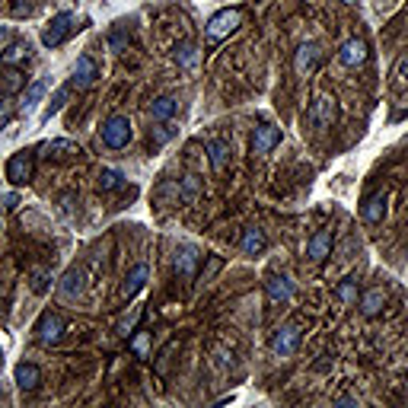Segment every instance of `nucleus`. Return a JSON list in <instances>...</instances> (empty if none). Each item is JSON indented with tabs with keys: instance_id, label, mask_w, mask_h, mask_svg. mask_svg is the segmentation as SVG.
Listing matches in <instances>:
<instances>
[{
	"instance_id": "1",
	"label": "nucleus",
	"mask_w": 408,
	"mask_h": 408,
	"mask_svg": "<svg viewBox=\"0 0 408 408\" xmlns=\"http://www.w3.org/2000/svg\"><path fill=\"white\" fill-rule=\"evenodd\" d=\"M239 22H242L239 10H221V13H214L208 20V29H204V35H208L211 45H217V42H223V39H230V35L239 29Z\"/></svg>"
},
{
	"instance_id": "2",
	"label": "nucleus",
	"mask_w": 408,
	"mask_h": 408,
	"mask_svg": "<svg viewBox=\"0 0 408 408\" xmlns=\"http://www.w3.org/2000/svg\"><path fill=\"white\" fill-rule=\"evenodd\" d=\"M128 140H131V121H128L125 115L105 118V125H103V144L112 147V150H121V147H128Z\"/></svg>"
},
{
	"instance_id": "3",
	"label": "nucleus",
	"mask_w": 408,
	"mask_h": 408,
	"mask_svg": "<svg viewBox=\"0 0 408 408\" xmlns=\"http://www.w3.org/2000/svg\"><path fill=\"white\" fill-rule=\"evenodd\" d=\"M297 345H300V325L284 322L275 332V338H271V354H275V357H291V354L297 351Z\"/></svg>"
},
{
	"instance_id": "4",
	"label": "nucleus",
	"mask_w": 408,
	"mask_h": 408,
	"mask_svg": "<svg viewBox=\"0 0 408 408\" xmlns=\"http://www.w3.org/2000/svg\"><path fill=\"white\" fill-rule=\"evenodd\" d=\"M64 335V319L58 316V312H42V319H39V325H35V338H39V345L51 348L58 345Z\"/></svg>"
},
{
	"instance_id": "5",
	"label": "nucleus",
	"mask_w": 408,
	"mask_h": 408,
	"mask_svg": "<svg viewBox=\"0 0 408 408\" xmlns=\"http://www.w3.org/2000/svg\"><path fill=\"white\" fill-rule=\"evenodd\" d=\"M70 29H74V16H70V13H58L55 20L42 29V45H45V48H58V45H61L64 39L70 35Z\"/></svg>"
},
{
	"instance_id": "6",
	"label": "nucleus",
	"mask_w": 408,
	"mask_h": 408,
	"mask_svg": "<svg viewBox=\"0 0 408 408\" xmlns=\"http://www.w3.org/2000/svg\"><path fill=\"white\" fill-rule=\"evenodd\" d=\"M32 166H35L32 150L13 153V157H10V163H7V179L13 182V185H26V182L32 179Z\"/></svg>"
},
{
	"instance_id": "7",
	"label": "nucleus",
	"mask_w": 408,
	"mask_h": 408,
	"mask_svg": "<svg viewBox=\"0 0 408 408\" xmlns=\"http://www.w3.org/2000/svg\"><path fill=\"white\" fill-rule=\"evenodd\" d=\"M198 262H201V252L195 249L192 242H182L179 249H176V275L182 281H192L198 275Z\"/></svg>"
},
{
	"instance_id": "8",
	"label": "nucleus",
	"mask_w": 408,
	"mask_h": 408,
	"mask_svg": "<svg viewBox=\"0 0 408 408\" xmlns=\"http://www.w3.org/2000/svg\"><path fill=\"white\" fill-rule=\"evenodd\" d=\"M96 77H99L96 61H93L90 55H84V58H77V64H74V77H70V86H74V90H90V86L96 84Z\"/></svg>"
},
{
	"instance_id": "9",
	"label": "nucleus",
	"mask_w": 408,
	"mask_h": 408,
	"mask_svg": "<svg viewBox=\"0 0 408 408\" xmlns=\"http://www.w3.org/2000/svg\"><path fill=\"white\" fill-rule=\"evenodd\" d=\"M277 140H281V131H277L275 125H268V121H262V125L252 131V153H256V157H265V153H271L277 147Z\"/></svg>"
},
{
	"instance_id": "10",
	"label": "nucleus",
	"mask_w": 408,
	"mask_h": 408,
	"mask_svg": "<svg viewBox=\"0 0 408 408\" xmlns=\"http://www.w3.org/2000/svg\"><path fill=\"white\" fill-rule=\"evenodd\" d=\"M265 297H268L271 303H287V300L294 297V281L287 275H271L268 281H265Z\"/></svg>"
},
{
	"instance_id": "11",
	"label": "nucleus",
	"mask_w": 408,
	"mask_h": 408,
	"mask_svg": "<svg viewBox=\"0 0 408 408\" xmlns=\"http://www.w3.org/2000/svg\"><path fill=\"white\" fill-rule=\"evenodd\" d=\"M319 61H322V48H319L316 42H306L297 48V55H294V70L297 74H310V70L319 67Z\"/></svg>"
},
{
	"instance_id": "12",
	"label": "nucleus",
	"mask_w": 408,
	"mask_h": 408,
	"mask_svg": "<svg viewBox=\"0 0 408 408\" xmlns=\"http://www.w3.org/2000/svg\"><path fill=\"white\" fill-rule=\"evenodd\" d=\"M306 118H310L316 128H329L335 121V99L332 96H319L316 103L310 105V112H306Z\"/></svg>"
},
{
	"instance_id": "13",
	"label": "nucleus",
	"mask_w": 408,
	"mask_h": 408,
	"mask_svg": "<svg viewBox=\"0 0 408 408\" xmlns=\"http://www.w3.org/2000/svg\"><path fill=\"white\" fill-rule=\"evenodd\" d=\"M367 55H370V51H367L364 39H348L338 48V61L345 64V67H360V64L367 61Z\"/></svg>"
},
{
	"instance_id": "14",
	"label": "nucleus",
	"mask_w": 408,
	"mask_h": 408,
	"mask_svg": "<svg viewBox=\"0 0 408 408\" xmlns=\"http://www.w3.org/2000/svg\"><path fill=\"white\" fill-rule=\"evenodd\" d=\"M306 256H310L312 262H325V258L332 256V233H329V230L312 233V239L306 242Z\"/></svg>"
},
{
	"instance_id": "15",
	"label": "nucleus",
	"mask_w": 408,
	"mask_h": 408,
	"mask_svg": "<svg viewBox=\"0 0 408 408\" xmlns=\"http://www.w3.org/2000/svg\"><path fill=\"white\" fill-rule=\"evenodd\" d=\"M29 55H32V45L29 42H10L7 48L0 51V64L4 67H20V64L29 61Z\"/></svg>"
},
{
	"instance_id": "16",
	"label": "nucleus",
	"mask_w": 408,
	"mask_h": 408,
	"mask_svg": "<svg viewBox=\"0 0 408 408\" xmlns=\"http://www.w3.org/2000/svg\"><path fill=\"white\" fill-rule=\"evenodd\" d=\"M16 386L22 389V393H35L39 389V383H42V370L35 364H16Z\"/></svg>"
},
{
	"instance_id": "17",
	"label": "nucleus",
	"mask_w": 408,
	"mask_h": 408,
	"mask_svg": "<svg viewBox=\"0 0 408 408\" xmlns=\"http://www.w3.org/2000/svg\"><path fill=\"white\" fill-rule=\"evenodd\" d=\"M147 265H134L131 271H128V277H125V284H121V300H134L138 297V291L147 284Z\"/></svg>"
},
{
	"instance_id": "18",
	"label": "nucleus",
	"mask_w": 408,
	"mask_h": 408,
	"mask_svg": "<svg viewBox=\"0 0 408 408\" xmlns=\"http://www.w3.org/2000/svg\"><path fill=\"white\" fill-rule=\"evenodd\" d=\"M77 153H80V147H77L74 140H67V138L48 140V144L42 147V157L45 159H70V157H77Z\"/></svg>"
},
{
	"instance_id": "19",
	"label": "nucleus",
	"mask_w": 408,
	"mask_h": 408,
	"mask_svg": "<svg viewBox=\"0 0 408 408\" xmlns=\"http://www.w3.org/2000/svg\"><path fill=\"white\" fill-rule=\"evenodd\" d=\"M383 306H386V294H383V287H374V291H367L364 297H360V312H364L367 319L380 316Z\"/></svg>"
},
{
	"instance_id": "20",
	"label": "nucleus",
	"mask_w": 408,
	"mask_h": 408,
	"mask_svg": "<svg viewBox=\"0 0 408 408\" xmlns=\"http://www.w3.org/2000/svg\"><path fill=\"white\" fill-rule=\"evenodd\" d=\"M360 217H364L367 223H380L383 217H386V195H370V198L364 201V211H360Z\"/></svg>"
},
{
	"instance_id": "21",
	"label": "nucleus",
	"mask_w": 408,
	"mask_h": 408,
	"mask_svg": "<svg viewBox=\"0 0 408 408\" xmlns=\"http://www.w3.org/2000/svg\"><path fill=\"white\" fill-rule=\"evenodd\" d=\"M265 230H258V227H249L246 233H242V239H239V249H242V256H258V252L265 249Z\"/></svg>"
},
{
	"instance_id": "22",
	"label": "nucleus",
	"mask_w": 408,
	"mask_h": 408,
	"mask_svg": "<svg viewBox=\"0 0 408 408\" xmlns=\"http://www.w3.org/2000/svg\"><path fill=\"white\" fill-rule=\"evenodd\" d=\"M208 157H211L214 173H223L227 163H230V144L227 140H208Z\"/></svg>"
},
{
	"instance_id": "23",
	"label": "nucleus",
	"mask_w": 408,
	"mask_h": 408,
	"mask_svg": "<svg viewBox=\"0 0 408 408\" xmlns=\"http://www.w3.org/2000/svg\"><path fill=\"white\" fill-rule=\"evenodd\" d=\"M176 109H179V103H176L173 96H159L150 103V118L153 121H169V118L176 115Z\"/></svg>"
},
{
	"instance_id": "24",
	"label": "nucleus",
	"mask_w": 408,
	"mask_h": 408,
	"mask_svg": "<svg viewBox=\"0 0 408 408\" xmlns=\"http://www.w3.org/2000/svg\"><path fill=\"white\" fill-rule=\"evenodd\" d=\"M80 294H84V271L70 268L67 275L61 277V297L74 300V297H80Z\"/></svg>"
},
{
	"instance_id": "25",
	"label": "nucleus",
	"mask_w": 408,
	"mask_h": 408,
	"mask_svg": "<svg viewBox=\"0 0 408 408\" xmlns=\"http://www.w3.org/2000/svg\"><path fill=\"white\" fill-rule=\"evenodd\" d=\"M198 195H201V179L198 176H182V182H179V198H182V204H195L198 201Z\"/></svg>"
},
{
	"instance_id": "26",
	"label": "nucleus",
	"mask_w": 408,
	"mask_h": 408,
	"mask_svg": "<svg viewBox=\"0 0 408 408\" xmlns=\"http://www.w3.org/2000/svg\"><path fill=\"white\" fill-rule=\"evenodd\" d=\"M45 90H48V86H45V80H35V84H29L26 93H22V112H32L35 105L42 103Z\"/></svg>"
},
{
	"instance_id": "27",
	"label": "nucleus",
	"mask_w": 408,
	"mask_h": 408,
	"mask_svg": "<svg viewBox=\"0 0 408 408\" xmlns=\"http://www.w3.org/2000/svg\"><path fill=\"white\" fill-rule=\"evenodd\" d=\"M176 61H179L182 70H192L195 64H198V48H195L192 42H182L179 48H176Z\"/></svg>"
},
{
	"instance_id": "28",
	"label": "nucleus",
	"mask_w": 408,
	"mask_h": 408,
	"mask_svg": "<svg viewBox=\"0 0 408 408\" xmlns=\"http://www.w3.org/2000/svg\"><path fill=\"white\" fill-rule=\"evenodd\" d=\"M144 316V306H131V312H125V316L118 319V335H131L134 332V325H138V319Z\"/></svg>"
},
{
	"instance_id": "29",
	"label": "nucleus",
	"mask_w": 408,
	"mask_h": 408,
	"mask_svg": "<svg viewBox=\"0 0 408 408\" xmlns=\"http://www.w3.org/2000/svg\"><path fill=\"white\" fill-rule=\"evenodd\" d=\"M0 86H4V93L26 90V77H22L20 70H7V74H0Z\"/></svg>"
},
{
	"instance_id": "30",
	"label": "nucleus",
	"mask_w": 408,
	"mask_h": 408,
	"mask_svg": "<svg viewBox=\"0 0 408 408\" xmlns=\"http://www.w3.org/2000/svg\"><path fill=\"white\" fill-rule=\"evenodd\" d=\"M335 297H338L345 306L357 303V281H351V277H348V281H341V284H338V291H335Z\"/></svg>"
},
{
	"instance_id": "31",
	"label": "nucleus",
	"mask_w": 408,
	"mask_h": 408,
	"mask_svg": "<svg viewBox=\"0 0 408 408\" xmlns=\"http://www.w3.org/2000/svg\"><path fill=\"white\" fill-rule=\"evenodd\" d=\"M70 90H74V86H70V84H67V86H61V90H58V93H55V96H51L48 109H45V115H42V118H45V121H48V118H51V115H55V112H61V105H64V103H67V99H70Z\"/></svg>"
},
{
	"instance_id": "32",
	"label": "nucleus",
	"mask_w": 408,
	"mask_h": 408,
	"mask_svg": "<svg viewBox=\"0 0 408 408\" xmlns=\"http://www.w3.org/2000/svg\"><path fill=\"white\" fill-rule=\"evenodd\" d=\"M118 185H121V173L118 169H103L99 173V192H112Z\"/></svg>"
},
{
	"instance_id": "33",
	"label": "nucleus",
	"mask_w": 408,
	"mask_h": 408,
	"mask_svg": "<svg viewBox=\"0 0 408 408\" xmlns=\"http://www.w3.org/2000/svg\"><path fill=\"white\" fill-rule=\"evenodd\" d=\"M51 284V271L48 268H35L32 271V294H45Z\"/></svg>"
},
{
	"instance_id": "34",
	"label": "nucleus",
	"mask_w": 408,
	"mask_h": 408,
	"mask_svg": "<svg viewBox=\"0 0 408 408\" xmlns=\"http://www.w3.org/2000/svg\"><path fill=\"white\" fill-rule=\"evenodd\" d=\"M128 42H131V35H128L125 29H115V32L109 35V48H112V51H125Z\"/></svg>"
},
{
	"instance_id": "35",
	"label": "nucleus",
	"mask_w": 408,
	"mask_h": 408,
	"mask_svg": "<svg viewBox=\"0 0 408 408\" xmlns=\"http://www.w3.org/2000/svg\"><path fill=\"white\" fill-rule=\"evenodd\" d=\"M131 351L138 354V357H147V351H150V335L147 332H138L131 338Z\"/></svg>"
},
{
	"instance_id": "36",
	"label": "nucleus",
	"mask_w": 408,
	"mask_h": 408,
	"mask_svg": "<svg viewBox=\"0 0 408 408\" xmlns=\"http://www.w3.org/2000/svg\"><path fill=\"white\" fill-rule=\"evenodd\" d=\"M13 115H16L13 103H10V99L4 96V99H0V131H4V128L10 125V118H13Z\"/></svg>"
},
{
	"instance_id": "37",
	"label": "nucleus",
	"mask_w": 408,
	"mask_h": 408,
	"mask_svg": "<svg viewBox=\"0 0 408 408\" xmlns=\"http://www.w3.org/2000/svg\"><path fill=\"white\" fill-rule=\"evenodd\" d=\"M221 268H223V262H221L217 256H211V258H208V268H204V275H201V281H204V284L214 281V275H217Z\"/></svg>"
},
{
	"instance_id": "38",
	"label": "nucleus",
	"mask_w": 408,
	"mask_h": 408,
	"mask_svg": "<svg viewBox=\"0 0 408 408\" xmlns=\"http://www.w3.org/2000/svg\"><path fill=\"white\" fill-rule=\"evenodd\" d=\"M395 77H399V80H408V55L399 58V64H395Z\"/></svg>"
},
{
	"instance_id": "39",
	"label": "nucleus",
	"mask_w": 408,
	"mask_h": 408,
	"mask_svg": "<svg viewBox=\"0 0 408 408\" xmlns=\"http://www.w3.org/2000/svg\"><path fill=\"white\" fill-rule=\"evenodd\" d=\"M10 39H13V35H10V29H7V26H0V51H4V48L10 45Z\"/></svg>"
},
{
	"instance_id": "40",
	"label": "nucleus",
	"mask_w": 408,
	"mask_h": 408,
	"mask_svg": "<svg viewBox=\"0 0 408 408\" xmlns=\"http://www.w3.org/2000/svg\"><path fill=\"white\" fill-rule=\"evenodd\" d=\"M16 204H20V198H16L13 192H10V195H4V208H7V211H13Z\"/></svg>"
},
{
	"instance_id": "41",
	"label": "nucleus",
	"mask_w": 408,
	"mask_h": 408,
	"mask_svg": "<svg viewBox=\"0 0 408 408\" xmlns=\"http://www.w3.org/2000/svg\"><path fill=\"white\" fill-rule=\"evenodd\" d=\"M169 138H173V128H163V131H157V144H166Z\"/></svg>"
},
{
	"instance_id": "42",
	"label": "nucleus",
	"mask_w": 408,
	"mask_h": 408,
	"mask_svg": "<svg viewBox=\"0 0 408 408\" xmlns=\"http://www.w3.org/2000/svg\"><path fill=\"white\" fill-rule=\"evenodd\" d=\"M341 4H357V0H341Z\"/></svg>"
},
{
	"instance_id": "43",
	"label": "nucleus",
	"mask_w": 408,
	"mask_h": 408,
	"mask_svg": "<svg viewBox=\"0 0 408 408\" xmlns=\"http://www.w3.org/2000/svg\"><path fill=\"white\" fill-rule=\"evenodd\" d=\"M0 364H4V357H0Z\"/></svg>"
}]
</instances>
